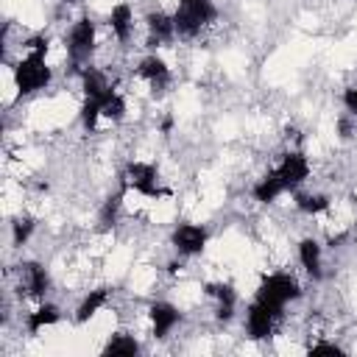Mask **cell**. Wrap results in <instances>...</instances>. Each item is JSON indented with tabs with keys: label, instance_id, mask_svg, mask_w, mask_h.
Wrapping results in <instances>:
<instances>
[{
	"label": "cell",
	"instance_id": "1",
	"mask_svg": "<svg viewBox=\"0 0 357 357\" xmlns=\"http://www.w3.org/2000/svg\"><path fill=\"white\" fill-rule=\"evenodd\" d=\"M25 56L14 64V86L20 95H33L45 89L53 78L45 56H47V36H33L25 42Z\"/></svg>",
	"mask_w": 357,
	"mask_h": 357
},
{
	"label": "cell",
	"instance_id": "2",
	"mask_svg": "<svg viewBox=\"0 0 357 357\" xmlns=\"http://www.w3.org/2000/svg\"><path fill=\"white\" fill-rule=\"evenodd\" d=\"M173 20H176V36L190 39L201 33V28L218 20V8L212 0H181L178 8L173 11Z\"/></svg>",
	"mask_w": 357,
	"mask_h": 357
},
{
	"label": "cell",
	"instance_id": "3",
	"mask_svg": "<svg viewBox=\"0 0 357 357\" xmlns=\"http://www.w3.org/2000/svg\"><path fill=\"white\" fill-rule=\"evenodd\" d=\"M298 296H301V287L290 273H268V276H262V282L257 287V298L262 304H268L271 310H276L279 315Z\"/></svg>",
	"mask_w": 357,
	"mask_h": 357
},
{
	"label": "cell",
	"instance_id": "4",
	"mask_svg": "<svg viewBox=\"0 0 357 357\" xmlns=\"http://www.w3.org/2000/svg\"><path fill=\"white\" fill-rule=\"evenodd\" d=\"M95 53V22L89 17H81L73 22L70 33H67V56L73 61V67H86V61Z\"/></svg>",
	"mask_w": 357,
	"mask_h": 357
},
{
	"label": "cell",
	"instance_id": "5",
	"mask_svg": "<svg viewBox=\"0 0 357 357\" xmlns=\"http://www.w3.org/2000/svg\"><path fill=\"white\" fill-rule=\"evenodd\" d=\"M123 187L126 190H134L139 195H148V198H162L167 195L162 187H159V173L153 165L148 162H131L123 173Z\"/></svg>",
	"mask_w": 357,
	"mask_h": 357
},
{
	"label": "cell",
	"instance_id": "6",
	"mask_svg": "<svg viewBox=\"0 0 357 357\" xmlns=\"http://www.w3.org/2000/svg\"><path fill=\"white\" fill-rule=\"evenodd\" d=\"M206 240H209V231L201 223H178L170 234V243H173L176 254H181V257L201 254L206 248Z\"/></svg>",
	"mask_w": 357,
	"mask_h": 357
},
{
	"label": "cell",
	"instance_id": "7",
	"mask_svg": "<svg viewBox=\"0 0 357 357\" xmlns=\"http://www.w3.org/2000/svg\"><path fill=\"white\" fill-rule=\"evenodd\" d=\"M273 170L282 178V184H284L287 192H296L310 178V162H307V156L301 151H287Z\"/></svg>",
	"mask_w": 357,
	"mask_h": 357
},
{
	"label": "cell",
	"instance_id": "8",
	"mask_svg": "<svg viewBox=\"0 0 357 357\" xmlns=\"http://www.w3.org/2000/svg\"><path fill=\"white\" fill-rule=\"evenodd\" d=\"M276 318H279L276 310H271L268 304H262L259 298H254L251 307H248V312H245V332H248V337H251V340H265V337H271Z\"/></svg>",
	"mask_w": 357,
	"mask_h": 357
},
{
	"label": "cell",
	"instance_id": "9",
	"mask_svg": "<svg viewBox=\"0 0 357 357\" xmlns=\"http://www.w3.org/2000/svg\"><path fill=\"white\" fill-rule=\"evenodd\" d=\"M148 318H151V332L156 340H165L181 321V312L178 307H173L170 301H153L148 307Z\"/></svg>",
	"mask_w": 357,
	"mask_h": 357
},
{
	"label": "cell",
	"instance_id": "10",
	"mask_svg": "<svg viewBox=\"0 0 357 357\" xmlns=\"http://www.w3.org/2000/svg\"><path fill=\"white\" fill-rule=\"evenodd\" d=\"M145 25H148V45L151 47L167 45L176 39V20L167 11H148Z\"/></svg>",
	"mask_w": 357,
	"mask_h": 357
},
{
	"label": "cell",
	"instance_id": "11",
	"mask_svg": "<svg viewBox=\"0 0 357 357\" xmlns=\"http://www.w3.org/2000/svg\"><path fill=\"white\" fill-rule=\"evenodd\" d=\"M17 268H20V282H22V287L28 290V296L45 298L47 290H50V276H47V271H45L39 262H22V265H17Z\"/></svg>",
	"mask_w": 357,
	"mask_h": 357
},
{
	"label": "cell",
	"instance_id": "12",
	"mask_svg": "<svg viewBox=\"0 0 357 357\" xmlns=\"http://www.w3.org/2000/svg\"><path fill=\"white\" fill-rule=\"evenodd\" d=\"M78 73H81L84 98H92V100H103V103H106V98L114 92V86L109 84L106 73H100V70H95V67H81Z\"/></svg>",
	"mask_w": 357,
	"mask_h": 357
},
{
	"label": "cell",
	"instance_id": "13",
	"mask_svg": "<svg viewBox=\"0 0 357 357\" xmlns=\"http://www.w3.org/2000/svg\"><path fill=\"white\" fill-rule=\"evenodd\" d=\"M137 75L145 78L153 89H165L170 84V67L165 64V59L159 56H145L139 64H137Z\"/></svg>",
	"mask_w": 357,
	"mask_h": 357
},
{
	"label": "cell",
	"instance_id": "14",
	"mask_svg": "<svg viewBox=\"0 0 357 357\" xmlns=\"http://www.w3.org/2000/svg\"><path fill=\"white\" fill-rule=\"evenodd\" d=\"M109 28H112V33H114V39L120 45H126L131 39V33H134V11H131L128 3L112 6V11H109Z\"/></svg>",
	"mask_w": 357,
	"mask_h": 357
},
{
	"label": "cell",
	"instance_id": "15",
	"mask_svg": "<svg viewBox=\"0 0 357 357\" xmlns=\"http://www.w3.org/2000/svg\"><path fill=\"white\" fill-rule=\"evenodd\" d=\"M206 296L215 298V315L218 321H231L234 307H237V293L231 284H206Z\"/></svg>",
	"mask_w": 357,
	"mask_h": 357
},
{
	"label": "cell",
	"instance_id": "16",
	"mask_svg": "<svg viewBox=\"0 0 357 357\" xmlns=\"http://www.w3.org/2000/svg\"><path fill=\"white\" fill-rule=\"evenodd\" d=\"M298 262L307 271V276L321 279L324 276V271H321V243L312 240V237H304L298 243Z\"/></svg>",
	"mask_w": 357,
	"mask_h": 357
},
{
	"label": "cell",
	"instance_id": "17",
	"mask_svg": "<svg viewBox=\"0 0 357 357\" xmlns=\"http://www.w3.org/2000/svg\"><path fill=\"white\" fill-rule=\"evenodd\" d=\"M287 190H284V184H282V178L276 176V170H268L257 184H254V190H251V195H254V201H259V204H273L279 195H284Z\"/></svg>",
	"mask_w": 357,
	"mask_h": 357
},
{
	"label": "cell",
	"instance_id": "18",
	"mask_svg": "<svg viewBox=\"0 0 357 357\" xmlns=\"http://www.w3.org/2000/svg\"><path fill=\"white\" fill-rule=\"evenodd\" d=\"M106 301H109V287L89 290V293L81 298L78 310H75V324H86L89 318H95V315H98V310H100V307H106Z\"/></svg>",
	"mask_w": 357,
	"mask_h": 357
},
{
	"label": "cell",
	"instance_id": "19",
	"mask_svg": "<svg viewBox=\"0 0 357 357\" xmlns=\"http://www.w3.org/2000/svg\"><path fill=\"white\" fill-rule=\"evenodd\" d=\"M59 318H61V312H59L56 304H39L33 312H28V332L36 335V332H42L45 326L59 324Z\"/></svg>",
	"mask_w": 357,
	"mask_h": 357
},
{
	"label": "cell",
	"instance_id": "20",
	"mask_svg": "<svg viewBox=\"0 0 357 357\" xmlns=\"http://www.w3.org/2000/svg\"><path fill=\"white\" fill-rule=\"evenodd\" d=\"M296 206L304 215H321V212H326L332 206V201L324 192H296Z\"/></svg>",
	"mask_w": 357,
	"mask_h": 357
},
{
	"label": "cell",
	"instance_id": "21",
	"mask_svg": "<svg viewBox=\"0 0 357 357\" xmlns=\"http://www.w3.org/2000/svg\"><path fill=\"white\" fill-rule=\"evenodd\" d=\"M123 192H126V187H120L114 195H109V198L103 201V206H100V212H98V223H100V229H112V226L117 223L120 204H123Z\"/></svg>",
	"mask_w": 357,
	"mask_h": 357
},
{
	"label": "cell",
	"instance_id": "22",
	"mask_svg": "<svg viewBox=\"0 0 357 357\" xmlns=\"http://www.w3.org/2000/svg\"><path fill=\"white\" fill-rule=\"evenodd\" d=\"M103 354H139V343L131 335H112L103 346Z\"/></svg>",
	"mask_w": 357,
	"mask_h": 357
},
{
	"label": "cell",
	"instance_id": "23",
	"mask_svg": "<svg viewBox=\"0 0 357 357\" xmlns=\"http://www.w3.org/2000/svg\"><path fill=\"white\" fill-rule=\"evenodd\" d=\"M33 229H36V220H33L31 215H20V218H14V223H11V243H14L17 248L25 245V243L31 240Z\"/></svg>",
	"mask_w": 357,
	"mask_h": 357
},
{
	"label": "cell",
	"instance_id": "24",
	"mask_svg": "<svg viewBox=\"0 0 357 357\" xmlns=\"http://www.w3.org/2000/svg\"><path fill=\"white\" fill-rule=\"evenodd\" d=\"M123 114H126V100H123V95L114 89V92L106 98V103H103V117H109L112 123H117V120H123Z\"/></svg>",
	"mask_w": 357,
	"mask_h": 357
},
{
	"label": "cell",
	"instance_id": "25",
	"mask_svg": "<svg viewBox=\"0 0 357 357\" xmlns=\"http://www.w3.org/2000/svg\"><path fill=\"white\" fill-rule=\"evenodd\" d=\"M310 354H346V349H340L337 343L321 340V343H312V346H310Z\"/></svg>",
	"mask_w": 357,
	"mask_h": 357
},
{
	"label": "cell",
	"instance_id": "26",
	"mask_svg": "<svg viewBox=\"0 0 357 357\" xmlns=\"http://www.w3.org/2000/svg\"><path fill=\"white\" fill-rule=\"evenodd\" d=\"M343 106H346V112L357 120V86H346V92H343Z\"/></svg>",
	"mask_w": 357,
	"mask_h": 357
},
{
	"label": "cell",
	"instance_id": "27",
	"mask_svg": "<svg viewBox=\"0 0 357 357\" xmlns=\"http://www.w3.org/2000/svg\"><path fill=\"white\" fill-rule=\"evenodd\" d=\"M337 131H340L343 139H349V137H351V126H349V120H337Z\"/></svg>",
	"mask_w": 357,
	"mask_h": 357
},
{
	"label": "cell",
	"instance_id": "28",
	"mask_svg": "<svg viewBox=\"0 0 357 357\" xmlns=\"http://www.w3.org/2000/svg\"><path fill=\"white\" fill-rule=\"evenodd\" d=\"M170 128H173V120H170V117H165V123H162V131H165V134H167V131H170Z\"/></svg>",
	"mask_w": 357,
	"mask_h": 357
},
{
	"label": "cell",
	"instance_id": "29",
	"mask_svg": "<svg viewBox=\"0 0 357 357\" xmlns=\"http://www.w3.org/2000/svg\"><path fill=\"white\" fill-rule=\"evenodd\" d=\"M61 3H73V0H61Z\"/></svg>",
	"mask_w": 357,
	"mask_h": 357
}]
</instances>
